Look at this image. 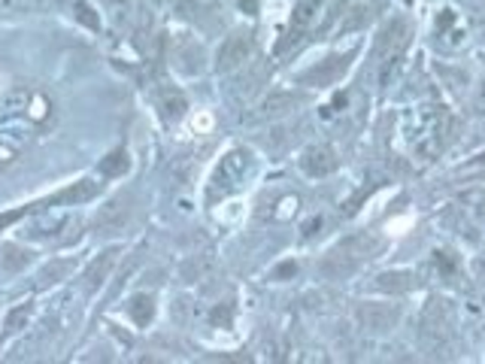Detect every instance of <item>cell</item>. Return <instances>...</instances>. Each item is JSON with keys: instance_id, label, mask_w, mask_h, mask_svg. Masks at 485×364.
Instances as JSON below:
<instances>
[{"instance_id": "6da1fadb", "label": "cell", "mask_w": 485, "mask_h": 364, "mask_svg": "<svg viewBox=\"0 0 485 364\" xmlns=\"http://www.w3.org/2000/svg\"><path fill=\"white\" fill-rule=\"evenodd\" d=\"M401 134L403 143L419 158H431L443 146V137H446V109L437 104H421L416 109H410L403 116Z\"/></svg>"}, {"instance_id": "7a4b0ae2", "label": "cell", "mask_w": 485, "mask_h": 364, "mask_svg": "<svg viewBox=\"0 0 485 364\" xmlns=\"http://www.w3.org/2000/svg\"><path fill=\"white\" fill-rule=\"evenodd\" d=\"M252 164H255V158H252L249 149H230V152L219 161V168L210 179V188H206V192H210V201L234 192V188L243 182L246 173L252 170Z\"/></svg>"}, {"instance_id": "3957f363", "label": "cell", "mask_w": 485, "mask_h": 364, "mask_svg": "<svg viewBox=\"0 0 485 364\" xmlns=\"http://www.w3.org/2000/svg\"><path fill=\"white\" fill-rule=\"evenodd\" d=\"M98 188H100L98 182L79 179V182H74L70 188H65V192L46 197V201H37V204H30V207H25V210H15V212H6V216H0V228H6L10 221H15L19 216H25V212H34V210L58 207V204H67V207H74V204H85V201H91V197H98Z\"/></svg>"}, {"instance_id": "277c9868", "label": "cell", "mask_w": 485, "mask_h": 364, "mask_svg": "<svg viewBox=\"0 0 485 364\" xmlns=\"http://www.w3.org/2000/svg\"><path fill=\"white\" fill-rule=\"evenodd\" d=\"M383 82H388V79L394 76L397 65H401L403 58V49H407V37H410V28L407 22H392V25L385 28L383 34Z\"/></svg>"}, {"instance_id": "5b68a950", "label": "cell", "mask_w": 485, "mask_h": 364, "mask_svg": "<svg viewBox=\"0 0 485 364\" xmlns=\"http://www.w3.org/2000/svg\"><path fill=\"white\" fill-rule=\"evenodd\" d=\"M355 58V49H349L343 55H328L325 61H319L313 70H307L304 76H300V82L307 85H333L340 82V76L349 70V61Z\"/></svg>"}, {"instance_id": "8992f818", "label": "cell", "mask_w": 485, "mask_h": 364, "mask_svg": "<svg viewBox=\"0 0 485 364\" xmlns=\"http://www.w3.org/2000/svg\"><path fill=\"white\" fill-rule=\"evenodd\" d=\"M249 58H252V39L246 34H230L225 43L219 46L216 70H219V74H230V70L243 67Z\"/></svg>"}, {"instance_id": "52a82bcc", "label": "cell", "mask_w": 485, "mask_h": 364, "mask_svg": "<svg viewBox=\"0 0 485 364\" xmlns=\"http://www.w3.org/2000/svg\"><path fill=\"white\" fill-rule=\"evenodd\" d=\"M298 164L309 179H322V177H331L340 161H337V155H333L331 146H309L300 152Z\"/></svg>"}, {"instance_id": "ba28073f", "label": "cell", "mask_w": 485, "mask_h": 364, "mask_svg": "<svg viewBox=\"0 0 485 364\" xmlns=\"http://www.w3.org/2000/svg\"><path fill=\"white\" fill-rule=\"evenodd\" d=\"M358 319L368 331H392L401 322V307L397 304H361Z\"/></svg>"}, {"instance_id": "9c48e42d", "label": "cell", "mask_w": 485, "mask_h": 364, "mask_svg": "<svg viewBox=\"0 0 485 364\" xmlns=\"http://www.w3.org/2000/svg\"><path fill=\"white\" fill-rule=\"evenodd\" d=\"M131 216V207H128V197H113L107 207H100L98 219H94V228L100 234H113V231H122V225L128 221Z\"/></svg>"}, {"instance_id": "30bf717a", "label": "cell", "mask_w": 485, "mask_h": 364, "mask_svg": "<svg viewBox=\"0 0 485 364\" xmlns=\"http://www.w3.org/2000/svg\"><path fill=\"white\" fill-rule=\"evenodd\" d=\"M316 13H319V4H316V0H300V4L294 6L291 22H289V39H282L280 49H285L289 43H298L300 34L316 22Z\"/></svg>"}, {"instance_id": "8fae6325", "label": "cell", "mask_w": 485, "mask_h": 364, "mask_svg": "<svg viewBox=\"0 0 485 364\" xmlns=\"http://www.w3.org/2000/svg\"><path fill=\"white\" fill-rule=\"evenodd\" d=\"M116 256H118V249H107L103 256H98V261H91V267L85 271V289L98 291L103 282H107V276L116 264Z\"/></svg>"}, {"instance_id": "7c38bea8", "label": "cell", "mask_w": 485, "mask_h": 364, "mask_svg": "<svg viewBox=\"0 0 485 364\" xmlns=\"http://www.w3.org/2000/svg\"><path fill=\"white\" fill-rule=\"evenodd\" d=\"M128 316H131V322H134V325H137V328H146L149 322H152V316H155V298H152V295H137V298H131Z\"/></svg>"}, {"instance_id": "4fadbf2b", "label": "cell", "mask_w": 485, "mask_h": 364, "mask_svg": "<svg viewBox=\"0 0 485 364\" xmlns=\"http://www.w3.org/2000/svg\"><path fill=\"white\" fill-rule=\"evenodd\" d=\"M131 170V158L125 149H116V152H109L107 158L100 161V173L107 179H118L122 173H128Z\"/></svg>"}, {"instance_id": "5bb4252c", "label": "cell", "mask_w": 485, "mask_h": 364, "mask_svg": "<svg viewBox=\"0 0 485 364\" xmlns=\"http://www.w3.org/2000/svg\"><path fill=\"white\" fill-rule=\"evenodd\" d=\"M70 271H74V261H70V258H55V261H49V264H46L43 271L37 273V280H39V286H52V282L65 280Z\"/></svg>"}, {"instance_id": "9a60e30c", "label": "cell", "mask_w": 485, "mask_h": 364, "mask_svg": "<svg viewBox=\"0 0 485 364\" xmlns=\"http://www.w3.org/2000/svg\"><path fill=\"white\" fill-rule=\"evenodd\" d=\"M158 104H161L164 118H170V122H173V118H179L188 109L186 98H182V91H177V89H164L161 98H158Z\"/></svg>"}, {"instance_id": "2e32d148", "label": "cell", "mask_w": 485, "mask_h": 364, "mask_svg": "<svg viewBox=\"0 0 485 364\" xmlns=\"http://www.w3.org/2000/svg\"><path fill=\"white\" fill-rule=\"evenodd\" d=\"M412 286H416L412 273H403V271L377 276V289H383V291H410Z\"/></svg>"}, {"instance_id": "e0dca14e", "label": "cell", "mask_w": 485, "mask_h": 364, "mask_svg": "<svg viewBox=\"0 0 485 364\" xmlns=\"http://www.w3.org/2000/svg\"><path fill=\"white\" fill-rule=\"evenodd\" d=\"M28 261H30L28 252L19 249V247H13V243H6V247L0 249V267H4V271H10V273L22 271V267H28Z\"/></svg>"}, {"instance_id": "ac0fdd59", "label": "cell", "mask_w": 485, "mask_h": 364, "mask_svg": "<svg viewBox=\"0 0 485 364\" xmlns=\"http://www.w3.org/2000/svg\"><path fill=\"white\" fill-rule=\"evenodd\" d=\"M294 104H298V98H291V94H273V98H267L264 104H261V116H280Z\"/></svg>"}, {"instance_id": "d6986e66", "label": "cell", "mask_w": 485, "mask_h": 364, "mask_svg": "<svg viewBox=\"0 0 485 364\" xmlns=\"http://www.w3.org/2000/svg\"><path fill=\"white\" fill-rule=\"evenodd\" d=\"M30 313H34V307L30 304H19L15 310L6 316V334H15V331H22L28 325V319H30Z\"/></svg>"}, {"instance_id": "ffe728a7", "label": "cell", "mask_w": 485, "mask_h": 364, "mask_svg": "<svg viewBox=\"0 0 485 364\" xmlns=\"http://www.w3.org/2000/svg\"><path fill=\"white\" fill-rule=\"evenodd\" d=\"M91 13L94 10H91L89 4H76V19L82 22V25H89L91 30H98L100 28V19H98V15H91Z\"/></svg>"}, {"instance_id": "44dd1931", "label": "cell", "mask_w": 485, "mask_h": 364, "mask_svg": "<svg viewBox=\"0 0 485 364\" xmlns=\"http://www.w3.org/2000/svg\"><path fill=\"white\" fill-rule=\"evenodd\" d=\"M473 109L476 116H485V79L480 82V89H476V98H473Z\"/></svg>"}, {"instance_id": "7402d4cb", "label": "cell", "mask_w": 485, "mask_h": 364, "mask_svg": "<svg viewBox=\"0 0 485 364\" xmlns=\"http://www.w3.org/2000/svg\"><path fill=\"white\" fill-rule=\"evenodd\" d=\"M243 4H246V6H249V13H252V15H255V13H258V0H240V6H243Z\"/></svg>"}]
</instances>
